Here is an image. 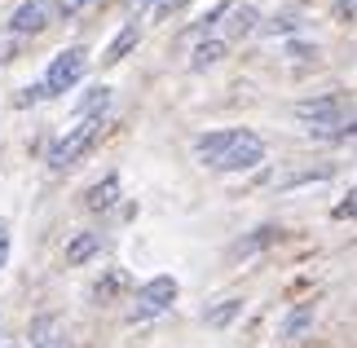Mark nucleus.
<instances>
[{
    "label": "nucleus",
    "mask_w": 357,
    "mask_h": 348,
    "mask_svg": "<svg viewBox=\"0 0 357 348\" xmlns=\"http://www.w3.org/2000/svg\"><path fill=\"white\" fill-rule=\"evenodd\" d=\"M40 348H66V344H40Z\"/></svg>",
    "instance_id": "4be33fe9"
},
{
    "label": "nucleus",
    "mask_w": 357,
    "mask_h": 348,
    "mask_svg": "<svg viewBox=\"0 0 357 348\" xmlns=\"http://www.w3.org/2000/svg\"><path fill=\"white\" fill-rule=\"evenodd\" d=\"M49 18H53V0H22V5L13 9L9 27L18 36H36V31H45V27H49Z\"/></svg>",
    "instance_id": "39448f33"
},
{
    "label": "nucleus",
    "mask_w": 357,
    "mask_h": 348,
    "mask_svg": "<svg viewBox=\"0 0 357 348\" xmlns=\"http://www.w3.org/2000/svg\"><path fill=\"white\" fill-rule=\"evenodd\" d=\"M252 22H256V13H252V9H238V13H234V27H229V36H247V31H252Z\"/></svg>",
    "instance_id": "dca6fc26"
},
{
    "label": "nucleus",
    "mask_w": 357,
    "mask_h": 348,
    "mask_svg": "<svg viewBox=\"0 0 357 348\" xmlns=\"http://www.w3.org/2000/svg\"><path fill=\"white\" fill-rule=\"evenodd\" d=\"M9 260V220H0V269H5Z\"/></svg>",
    "instance_id": "aec40b11"
},
{
    "label": "nucleus",
    "mask_w": 357,
    "mask_h": 348,
    "mask_svg": "<svg viewBox=\"0 0 357 348\" xmlns=\"http://www.w3.org/2000/svg\"><path fill=\"white\" fill-rule=\"evenodd\" d=\"M309 304H305V309H296V313H287V322H282V340H296L300 335V331H305L309 326Z\"/></svg>",
    "instance_id": "ddd939ff"
},
{
    "label": "nucleus",
    "mask_w": 357,
    "mask_h": 348,
    "mask_svg": "<svg viewBox=\"0 0 357 348\" xmlns=\"http://www.w3.org/2000/svg\"><path fill=\"white\" fill-rule=\"evenodd\" d=\"M225 53H229V40H203L195 49V58H190V66H195V71H208V66H216Z\"/></svg>",
    "instance_id": "1a4fd4ad"
},
{
    "label": "nucleus",
    "mask_w": 357,
    "mask_h": 348,
    "mask_svg": "<svg viewBox=\"0 0 357 348\" xmlns=\"http://www.w3.org/2000/svg\"><path fill=\"white\" fill-rule=\"evenodd\" d=\"M132 45H137V27H128L123 36H115V40H111V49H106V58H102V62H106V66H115V62H119Z\"/></svg>",
    "instance_id": "9b49d317"
},
{
    "label": "nucleus",
    "mask_w": 357,
    "mask_h": 348,
    "mask_svg": "<svg viewBox=\"0 0 357 348\" xmlns=\"http://www.w3.org/2000/svg\"><path fill=\"white\" fill-rule=\"evenodd\" d=\"M84 66H89V53H84V49H62L58 58L49 62V71H45V80H40V84L49 89V97H58V93L75 89L79 80H84Z\"/></svg>",
    "instance_id": "7ed1b4c3"
},
{
    "label": "nucleus",
    "mask_w": 357,
    "mask_h": 348,
    "mask_svg": "<svg viewBox=\"0 0 357 348\" xmlns=\"http://www.w3.org/2000/svg\"><path fill=\"white\" fill-rule=\"evenodd\" d=\"M146 5H155V0H132V9H146Z\"/></svg>",
    "instance_id": "412c9836"
},
{
    "label": "nucleus",
    "mask_w": 357,
    "mask_h": 348,
    "mask_svg": "<svg viewBox=\"0 0 357 348\" xmlns=\"http://www.w3.org/2000/svg\"><path fill=\"white\" fill-rule=\"evenodd\" d=\"M102 252V239L98 234H79V239H71V247H66V264H84Z\"/></svg>",
    "instance_id": "9d476101"
},
{
    "label": "nucleus",
    "mask_w": 357,
    "mask_h": 348,
    "mask_svg": "<svg viewBox=\"0 0 357 348\" xmlns=\"http://www.w3.org/2000/svg\"><path fill=\"white\" fill-rule=\"evenodd\" d=\"M273 239H278V229H273V225H265V229H256L247 243H238V247H234V256H247V252H256V247H269Z\"/></svg>",
    "instance_id": "f8f14e48"
},
{
    "label": "nucleus",
    "mask_w": 357,
    "mask_h": 348,
    "mask_svg": "<svg viewBox=\"0 0 357 348\" xmlns=\"http://www.w3.org/2000/svg\"><path fill=\"white\" fill-rule=\"evenodd\" d=\"M296 27H300L296 13H278V18H273V22L265 27V36H282V31H296Z\"/></svg>",
    "instance_id": "2eb2a0df"
},
{
    "label": "nucleus",
    "mask_w": 357,
    "mask_h": 348,
    "mask_svg": "<svg viewBox=\"0 0 357 348\" xmlns=\"http://www.w3.org/2000/svg\"><path fill=\"white\" fill-rule=\"evenodd\" d=\"M172 300H176V278L159 273V278H150V282L137 287V296H132V317H159V313L172 309Z\"/></svg>",
    "instance_id": "20e7f679"
},
{
    "label": "nucleus",
    "mask_w": 357,
    "mask_h": 348,
    "mask_svg": "<svg viewBox=\"0 0 357 348\" xmlns=\"http://www.w3.org/2000/svg\"><path fill=\"white\" fill-rule=\"evenodd\" d=\"M115 203H119V176H102L98 186L84 194V207H89V212H111Z\"/></svg>",
    "instance_id": "423d86ee"
},
{
    "label": "nucleus",
    "mask_w": 357,
    "mask_h": 348,
    "mask_svg": "<svg viewBox=\"0 0 357 348\" xmlns=\"http://www.w3.org/2000/svg\"><path fill=\"white\" fill-rule=\"evenodd\" d=\"M331 13H335V22H353L357 18V0H335Z\"/></svg>",
    "instance_id": "f3484780"
},
{
    "label": "nucleus",
    "mask_w": 357,
    "mask_h": 348,
    "mask_svg": "<svg viewBox=\"0 0 357 348\" xmlns=\"http://www.w3.org/2000/svg\"><path fill=\"white\" fill-rule=\"evenodd\" d=\"M199 159L212 172H247L256 163H265V142L252 128H221V133H203L199 142Z\"/></svg>",
    "instance_id": "f257e3e1"
},
{
    "label": "nucleus",
    "mask_w": 357,
    "mask_h": 348,
    "mask_svg": "<svg viewBox=\"0 0 357 348\" xmlns=\"http://www.w3.org/2000/svg\"><path fill=\"white\" fill-rule=\"evenodd\" d=\"M238 313H243V300L238 296H225V300H212V309L203 313V322H208V326H229Z\"/></svg>",
    "instance_id": "6e6552de"
},
{
    "label": "nucleus",
    "mask_w": 357,
    "mask_h": 348,
    "mask_svg": "<svg viewBox=\"0 0 357 348\" xmlns=\"http://www.w3.org/2000/svg\"><path fill=\"white\" fill-rule=\"evenodd\" d=\"M45 97H49L45 84H31V89H22V93H18V106H36V102H45Z\"/></svg>",
    "instance_id": "a211bd4d"
},
{
    "label": "nucleus",
    "mask_w": 357,
    "mask_h": 348,
    "mask_svg": "<svg viewBox=\"0 0 357 348\" xmlns=\"http://www.w3.org/2000/svg\"><path fill=\"white\" fill-rule=\"evenodd\" d=\"M106 106H111V89H106V84H93V89H84V97L75 102V115H79V119H102Z\"/></svg>",
    "instance_id": "0eeeda50"
},
{
    "label": "nucleus",
    "mask_w": 357,
    "mask_h": 348,
    "mask_svg": "<svg viewBox=\"0 0 357 348\" xmlns=\"http://www.w3.org/2000/svg\"><path fill=\"white\" fill-rule=\"evenodd\" d=\"M89 5L93 0H53V13H58V18H79Z\"/></svg>",
    "instance_id": "4468645a"
},
{
    "label": "nucleus",
    "mask_w": 357,
    "mask_h": 348,
    "mask_svg": "<svg viewBox=\"0 0 357 348\" xmlns=\"http://www.w3.org/2000/svg\"><path fill=\"white\" fill-rule=\"evenodd\" d=\"M331 216H335V220H357V190H353V194H349V199H344V203H340V207H335V212H331Z\"/></svg>",
    "instance_id": "6ab92c4d"
},
{
    "label": "nucleus",
    "mask_w": 357,
    "mask_h": 348,
    "mask_svg": "<svg viewBox=\"0 0 357 348\" xmlns=\"http://www.w3.org/2000/svg\"><path fill=\"white\" fill-rule=\"evenodd\" d=\"M106 128H111L106 119H79V128H71V133L62 137V142H53V146H49V168H58V172H62V168H71V163H79L93 146L102 142V133H106Z\"/></svg>",
    "instance_id": "f03ea898"
}]
</instances>
